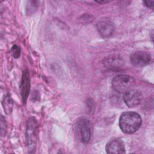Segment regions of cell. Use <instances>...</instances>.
Segmentation results:
<instances>
[{"label":"cell","mask_w":154,"mask_h":154,"mask_svg":"<svg viewBox=\"0 0 154 154\" xmlns=\"http://www.w3.org/2000/svg\"><path fill=\"white\" fill-rule=\"evenodd\" d=\"M11 52L13 54V57L15 58H19V57L20 55V48L19 46H17V45H14L12 48H11Z\"/></svg>","instance_id":"cell-14"},{"label":"cell","mask_w":154,"mask_h":154,"mask_svg":"<svg viewBox=\"0 0 154 154\" xmlns=\"http://www.w3.org/2000/svg\"><path fill=\"white\" fill-rule=\"evenodd\" d=\"M142 120L140 116L135 112H125L119 119V126L122 131L127 134H134L141 127Z\"/></svg>","instance_id":"cell-1"},{"label":"cell","mask_w":154,"mask_h":154,"mask_svg":"<svg viewBox=\"0 0 154 154\" xmlns=\"http://www.w3.org/2000/svg\"><path fill=\"white\" fill-rule=\"evenodd\" d=\"M29 76L28 71L23 72L22 81L20 83V93L23 102H26L29 91Z\"/></svg>","instance_id":"cell-10"},{"label":"cell","mask_w":154,"mask_h":154,"mask_svg":"<svg viewBox=\"0 0 154 154\" xmlns=\"http://www.w3.org/2000/svg\"><path fill=\"white\" fill-rule=\"evenodd\" d=\"M96 27L100 34L105 38L110 37L116 29L114 23L108 19L99 20L96 24Z\"/></svg>","instance_id":"cell-8"},{"label":"cell","mask_w":154,"mask_h":154,"mask_svg":"<svg viewBox=\"0 0 154 154\" xmlns=\"http://www.w3.org/2000/svg\"><path fill=\"white\" fill-rule=\"evenodd\" d=\"M129 60L133 66L140 68L148 65L152 60V57L149 52L138 51L131 54Z\"/></svg>","instance_id":"cell-5"},{"label":"cell","mask_w":154,"mask_h":154,"mask_svg":"<svg viewBox=\"0 0 154 154\" xmlns=\"http://www.w3.org/2000/svg\"><path fill=\"white\" fill-rule=\"evenodd\" d=\"M38 7V2L37 1H29L27 2L26 11L28 14H32L37 10Z\"/></svg>","instance_id":"cell-12"},{"label":"cell","mask_w":154,"mask_h":154,"mask_svg":"<svg viewBox=\"0 0 154 154\" xmlns=\"http://www.w3.org/2000/svg\"><path fill=\"white\" fill-rule=\"evenodd\" d=\"M103 66L111 70H117L122 68L124 64V60L119 54L109 55L105 57L102 60Z\"/></svg>","instance_id":"cell-6"},{"label":"cell","mask_w":154,"mask_h":154,"mask_svg":"<svg viewBox=\"0 0 154 154\" xmlns=\"http://www.w3.org/2000/svg\"><path fill=\"white\" fill-rule=\"evenodd\" d=\"M76 131L79 140L83 143H87L91 135V125L86 118H81L76 122Z\"/></svg>","instance_id":"cell-4"},{"label":"cell","mask_w":154,"mask_h":154,"mask_svg":"<svg viewBox=\"0 0 154 154\" xmlns=\"http://www.w3.org/2000/svg\"><path fill=\"white\" fill-rule=\"evenodd\" d=\"M1 136H4L6 134L7 132V123L5 118L2 115L1 116Z\"/></svg>","instance_id":"cell-13"},{"label":"cell","mask_w":154,"mask_h":154,"mask_svg":"<svg viewBox=\"0 0 154 154\" xmlns=\"http://www.w3.org/2000/svg\"><path fill=\"white\" fill-rule=\"evenodd\" d=\"M123 99L128 107L132 108L140 103L143 99V95L140 91L132 88L123 94Z\"/></svg>","instance_id":"cell-7"},{"label":"cell","mask_w":154,"mask_h":154,"mask_svg":"<svg viewBox=\"0 0 154 154\" xmlns=\"http://www.w3.org/2000/svg\"><path fill=\"white\" fill-rule=\"evenodd\" d=\"M95 2L96 3H98V4H106V3L109 2H111V1H108V0H97V1H95Z\"/></svg>","instance_id":"cell-16"},{"label":"cell","mask_w":154,"mask_h":154,"mask_svg":"<svg viewBox=\"0 0 154 154\" xmlns=\"http://www.w3.org/2000/svg\"><path fill=\"white\" fill-rule=\"evenodd\" d=\"M105 150L109 154L125 153L126 152L125 144L120 139H114L108 142L105 146Z\"/></svg>","instance_id":"cell-9"},{"label":"cell","mask_w":154,"mask_h":154,"mask_svg":"<svg viewBox=\"0 0 154 154\" xmlns=\"http://www.w3.org/2000/svg\"><path fill=\"white\" fill-rule=\"evenodd\" d=\"M2 106L6 114H9L13 110V102L12 99L10 97V95L7 94L5 95L3 99L2 102Z\"/></svg>","instance_id":"cell-11"},{"label":"cell","mask_w":154,"mask_h":154,"mask_svg":"<svg viewBox=\"0 0 154 154\" xmlns=\"http://www.w3.org/2000/svg\"><path fill=\"white\" fill-rule=\"evenodd\" d=\"M38 123L34 117H30L27 120L26 129V146L29 153H33L35 150L38 139Z\"/></svg>","instance_id":"cell-2"},{"label":"cell","mask_w":154,"mask_h":154,"mask_svg":"<svg viewBox=\"0 0 154 154\" xmlns=\"http://www.w3.org/2000/svg\"><path fill=\"white\" fill-rule=\"evenodd\" d=\"M143 3L146 7L148 8H152L153 7L154 1H143Z\"/></svg>","instance_id":"cell-15"},{"label":"cell","mask_w":154,"mask_h":154,"mask_svg":"<svg viewBox=\"0 0 154 154\" xmlns=\"http://www.w3.org/2000/svg\"><path fill=\"white\" fill-rule=\"evenodd\" d=\"M135 79L133 77L127 75H119L112 80V88L119 93H125L133 88Z\"/></svg>","instance_id":"cell-3"}]
</instances>
